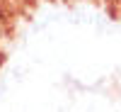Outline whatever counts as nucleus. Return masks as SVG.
Segmentation results:
<instances>
[]
</instances>
